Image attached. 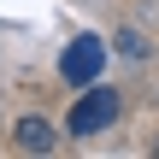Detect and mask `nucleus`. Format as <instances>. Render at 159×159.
<instances>
[{"mask_svg":"<svg viewBox=\"0 0 159 159\" xmlns=\"http://www.w3.org/2000/svg\"><path fill=\"white\" fill-rule=\"evenodd\" d=\"M118 112H124V100H118V89H106V83H89V94L71 106V136H100V130H112L118 124Z\"/></svg>","mask_w":159,"mask_h":159,"instance_id":"nucleus-1","label":"nucleus"},{"mask_svg":"<svg viewBox=\"0 0 159 159\" xmlns=\"http://www.w3.org/2000/svg\"><path fill=\"white\" fill-rule=\"evenodd\" d=\"M100 65H106V41H100V35H77V41L59 53V77L77 83V89H89V83L100 77Z\"/></svg>","mask_w":159,"mask_h":159,"instance_id":"nucleus-2","label":"nucleus"},{"mask_svg":"<svg viewBox=\"0 0 159 159\" xmlns=\"http://www.w3.org/2000/svg\"><path fill=\"white\" fill-rule=\"evenodd\" d=\"M12 142H18L24 153H53V124H47V118H18Z\"/></svg>","mask_w":159,"mask_h":159,"instance_id":"nucleus-3","label":"nucleus"},{"mask_svg":"<svg viewBox=\"0 0 159 159\" xmlns=\"http://www.w3.org/2000/svg\"><path fill=\"white\" fill-rule=\"evenodd\" d=\"M118 53H124V59H148V35L124 30V35H118Z\"/></svg>","mask_w":159,"mask_h":159,"instance_id":"nucleus-4","label":"nucleus"}]
</instances>
